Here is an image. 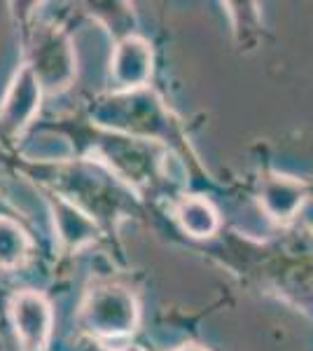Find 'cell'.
<instances>
[{"mask_svg":"<svg viewBox=\"0 0 313 351\" xmlns=\"http://www.w3.org/2000/svg\"><path fill=\"white\" fill-rule=\"evenodd\" d=\"M54 223L59 225V237L68 246H82V243L92 241L96 237V228L84 213H79L75 206L68 202L54 204Z\"/></svg>","mask_w":313,"mask_h":351,"instance_id":"8","label":"cell"},{"mask_svg":"<svg viewBox=\"0 0 313 351\" xmlns=\"http://www.w3.org/2000/svg\"><path fill=\"white\" fill-rule=\"evenodd\" d=\"M175 351H203V349L197 347V344H185V347H178Z\"/></svg>","mask_w":313,"mask_h":351,"instance_id":"10","label":"cell"},{"mask_svg":"<svg viewBox=\"0 0 313 351\" xmlns=\"http://www.w3.org/2000/svg\"><path fill=\"white\" fill-rule=\"evenodd\" d=\"M28 66L47 92L68 87L73 73H75V56H73L71 43L59 31L42 33L33 49V61Z\"/></svg>","mask_w":313,"mask_h":351,"instance_id":"4","label":"cell"},{"mask_svg":"<svg viewBox=\"0 0 313 351\" xmlns=\"http://www.w3.org/2000/svg\"><path fill=\"white\" fill-rule=\"evenodd\" d=\"M152 47L138 36H127L117 43L110 59V75L122 89H140L152 77Z\"/></svg>","mask_w":313,"mask_h":351,"instance_id":"5","label":"cell"},{"mask_svg":"<svg viewBox=\"0 0 313 351\" xmlns=\"http://www.w3.org/2000/svg\"><path fill=\"white\" fill-rule=\"evenodd\" d=\"M12 324L26 351H45L52 337V304L36 291H21L12 298Z\"/></svg>","mask_w":313,"mask_h":351,"instance_id":"2","label":"cell"},{"mask_svg":"<svg viewBox=\"0 0 313 351\" xmlns=\"http://www.w3.org/2000/svg\"><path fill=\"white\" fill-rule=\"evenodd\" d=\"M42 84L31 71V66H21L10 82L5 99L0 104V127L10 134L24 132L40 110L42 101Z\"/></svg>","mask_w":313,"mask_h":351,"instance_id":"3","label":"cell"},{"mask_svg":"<svg viewBox=\"0 0 313 351\" xmlns=\"http://www.w3.org/2000/svg\"><path fill=\"white\" fill-rule=\"evenodd\" d=\"M178 223L187 234L197 237V239H206V237H213L220 228V218L215 206L210 204L206 197H185L183 202L178 204Z\"/></svg>","mask_w":313,"mask_h":351,"instance_id":"7","label":"cell"},{"mask_svg":"<svg viewBox=\"0 0 313 351\" xmlns=\"http://www.w3.org/2000/svg\"><path fill=\"white\" fill-rule=\"evenodd\" d=\"M0 208H3V202H0ZM0 216H5V213H3V211H0Z\"/></svg>","mask_w":313,"mask_h":351,"instance_id":"11","label":"cell"},{"mask_svg":"<svg viewBox=\"0 0 313 351\" xmlns=\"http://www.w3.org/2000/svg\"><path fill=\"white\" fill-rule=\"evenodd\" d=\"M306 199V185L290 176H269L262 183L260 202L264 211L269 213L276 223H288L295 218L299 206Z\"/></svg>","mask_w":313,"mask_h":351,"instance_id":"6","label":"cell"},{"mask_svg":"<svg viewBox=\"0 0 313 351\" xmlns=\"http://www.w3.org/2000/svg\"><path fill=\"white\" fill-rule=\"evenodd\" d=\"M31 239L16 220L0 216V269H14L26 260Z\"/></svg>","mask_w":313,"mask_h":351,"instance_id":"9","label":"cell"},{"mask_svg":"<svg viewBox=\"0 0 313 351\" xmlns=\"http://www.w3.org/2000/svg\"><path fill=\"white\" fill-rule=\"evenodd\" d=\"M79 321L94 337H127L138 326V302L134 293L122 286H99L84 300Z\"/></svg>","mask_w":313,"mask_h":351,"instance_id":"1","label":"cell"}]
</instances>
